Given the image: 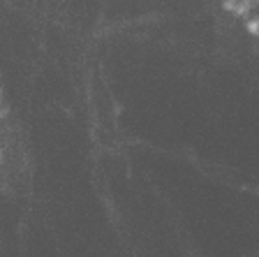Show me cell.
Returning <instances> with one entry per match:
<instances>
[{"mask_svg":"<svg viewBox=\"0 0 259 257\" xmlns=\"http://www.w3.org/2000/svg\"><path fill=\"white\" fill-rule=\"evenodd\" d=\"M225 3L232 7L236 14H248V12L254 7V0H225Z\"/></svg>","mask_w":259,"mask_h":257,"instance_id":"cell-1","label":"cell"}]
</instances>
